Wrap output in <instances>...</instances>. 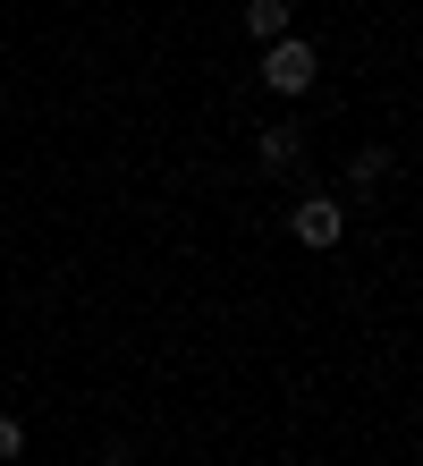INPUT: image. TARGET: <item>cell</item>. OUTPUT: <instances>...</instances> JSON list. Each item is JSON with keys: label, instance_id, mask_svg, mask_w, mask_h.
Wrapping results in <instances>:
<instances>
[{"label": "cell", "instance_id": "obj_4", "mask_svg": "<svg viewBox=\"0 0 423 466\" xmlns=\"http://www.w3.org/2000/svg\"><path fill=\"white\" fill-rule=\"evenodd\" d=\"M263 170H297V127H263Z\"/></svg>", "mask_w": 423, "mask_h": 466}, {"label": "cell", "instance_id": "obj_1", "mask_svg": "<svg viewBox=\"0 0 423 466\" xmlns=\"http://www.w3.org/2000/svg\"><path fill=\"white\" fill-rule=\"evenodd\" d=\"M263 86H271V94H305V86H314V43L279 35V43L263 51Z\"/></svg>", "mask_w": 423, "mask_h": 466}, {"label": "cell", "instance_id": "obj_3", "mask_svg": "<svg viewBox=\"0 0 423 466\" xmlns=\"http://www.w3.org/2000/svg\"><path fill=\"white\" fill-rule=\"evenodd\" d=\"M246 25L263 43H279V35H288V0H246Z\"/></svg>", "mask_w": 423, "mask_h": 466}, {"label": "cell", "instance_id": "obj_5", "mask_svg": "<svg viewBox=\"0 0 423 466\" xmlns=\"http://www.w3.org/2000/svg\"><path fill=\"white\" fill-rule=\"evenodd\" d=\"M381 170H389V153H381V145H364V153H356V187H373Z\"/></svg>", "mask_w": 423, "mask_h": 466}, {"label": "cell", "instance_id": "obj_2", "mask_svg": "<svg viewBox=\"0 0 423 466\" xmlns=\"http://www.w3.org/2000/svg\"><path fill=\"white\" fill-rule=\"evenodd\" d=\"M288 229H297L305 246H338V229H347V221H338V204H330V196H305V204L288 212Z\"/></svg>", "mask_w": 423, "mask_h": 466}, {"label": "cell", "instance_id": "obj_6", "mask_svg": "<svg viewBox=\"0 0 423 466\" xmlns=\"http://www.w3.org/2000/svg\"><path fill=\"white\" fill-rule=\"evenodd\" d=\"M17 441H25V432H17L9 416H0V458H17Z\"/></svg>", "mask_w": 423, "mask_h": 466}]
</instances>
